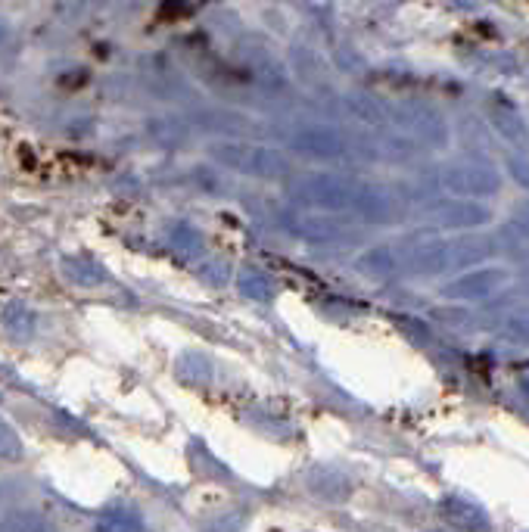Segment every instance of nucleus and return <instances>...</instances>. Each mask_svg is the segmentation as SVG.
Masks as SVG:
<instances>
[{
    "instance_id": "obj_1",
    "label": "nucleus",
    "mask_w": 529,
    "mask_h": 532,
    "mask_svg": "<svg viewBox=\"0 0 529 532\" xmlns=\"http://www.w3.org/2000/svg\"><path fill=\"white\" fill-rule=\"evenodd\" d=\"M293 196L302 206H315L324 212H346V209H358L361 196H365V184H358L352 178L343 175H309L296 181Z\"/></svg>"
},
{
    "instance_id": "obj_2",
    "label": "nucleus",
    "mask_w": 529,
    "mask_h": 532,
    "mask_svg": "<svg viewBox=\"0 0 529 532\" xmlns=\"http://www.w3.org/2000/svg\"><path fill=\"white\" fill-rule=\"evenodd\" d=\"M442 187L449 190L455 200H486L501 190V172L483 156L458 159L442 172Z\"/></svg>"
},
{
    "instance_id": "obj_3",
    "label": "nucleus",
    "mask_w": 529,
    "mask_h": 532,
    "mask_svg": "<svg viewBox=\"0 0 529 532\" xmlns=\"http://www.w3.org/2000/svg\"><path fill=\"white\" fill-rule=\"evenodd\" d=\"M399 271L417 274V277H436L442 271H449V240H442L433 231H417L414 237H408L402 243V249L396 252Z\"/></svg>"
},
{
    "instance_id": "obj_4",
    "label": "nucleus",
    "mask_w": 529,
    "mask_h": 532,
    "mask_svg": "<svg viewBox=\"0 0 529 532\" xmlns=\"http://www.w3.org/2000/svg\"><path fill=\"white\" fill-rule=\"evenodd\" d=\"M212 156L234 168V172L243 175H256V178H277L287 172V162L281 153H274L268 147H256V144H218L212 147Z\"/></svg>"
},
{
    "instance_id": "obj_5",
    "label": "nucleus",
    "mask_w": 529,
    "mask_h": 532,
    "mask_svg": "<svg viewBox=\"0 0 529 532\" xmlns=\"http://www.w3.org/2000/svg\"><path fill=\"white\" fill-rule=\"evenodd\" d=\"M396 122L427 147H445V144H449V125H445V116L427 100H405V103H399L396 106Z\"/></svg>"
},
{
    "instance_id": "obj_6",
    "label": "nucleus",
    "mask_w": 529,
    "mask_h": 532,
    "mask_svg": "<svg viewBox=\"0 0 529 532\" xmlns=\"http://www.w3.org/2000/svg\"><path fill=\"white\" fill-rule=\"evenodd\" d=\"M508 280V271L505 268H473V271H464L458 274L455 280L442 287V296L452 299V302H480V299H489L495 296L501 287H505Z\"/></svg>"
},
{
    "instance_id": "obj_7",
    "label": "nucleus",
    "mask_w": 529,
    "mask_h": 532,
    "mask_svg": "<svg viewBox=\"0 0 529 532\" xmlns=\"http://www.w3.org/2000/svg\"><path fill=\"white\" fill-rule=\"evenodd\" d=\"M293 147L302 156H312V159H343L349 153L346 137L337 128H327V125H309L296 131Z\"/></svg>"
},
{
    "instance_id": "obj_8",
    "label": "nucleus",
    "mask_w": 529,
    "mask_h": 532,
    "mask_svg": "<svg viewBox=\"0 0 529 532\" xmlns=\"http://www.w3.org/2000/svg\"><path fill=\"white\" fill-rule=\"evenodd\" d=\"M433 224H439V228H452V231H480L483 224L492 221V212L489 206L483 203H473V200H449L433 209Z\"/></svg>"
},
{
    "instance_id": "obj_9",
    "label": "nucleus",
    "mask_w": 529,
    "mask_h": 532,
    "mask_svg": "<svg viewBox=\"0 0 529 532\" xmlns=\"http://www.w3.org/2000/svg\"><path fill=\"white\" fill-rule=\"evenodd\" d=\"M439 514L461 532H492V517L480 501L467 495H445L439 501Z\"/></svg>"
},
{
    "instance_id": "obj_10",
    "label": "nucleus",
    "mask_w": 529,
    "mask_h": 532,
    "mask_svg": "<svg viewBox=\"0 0 529 532\" xmlns=\"http://www.w3.org/2000/svg\"><path fill=\"white\" fill-rule=\"evenodd\" d=\"M498 252V243L492 234H483V231H467L455 240H449V262L455 268H470V265H480L489 262Z\"/></svg>"
},
{
    "instance_id": "obj_11",
    "label": "nucleus",
    "mask_w": 529,
    "mask_h": 532,
    "mask_svg": "<svg viewBox=\"0 0 529 532\" xmlns=\"http://www.w3.org/2000/svg\"><path fill=\"white\" fill-rule=\"evenodd\" d=\"M489 125H492V131H495L501 140H508L514 150H526V147H529V125L523 122V116H520V112H517L511 103L495 100V103L489 106Z\"/></svg>"
},
{
    "instance_id": "obj_12",
    "label": "nucleus",
    "mask_w": 529,
    "mask_h": 532,
    "mask_svg": "<svg viewBox=\"0 0 529 532\" xmlns=\"http://www.w3.org/2000/svg\"><path fill=\"white\" fill-rule=\"evenodd\" d=\"M309 489L321 498V501H343L349 495V480L340 470L330 467H318L309 476Z\"/></svg>"
},
{
    "instance_id": "obj_13",
    "label": "nucleus",
    "mask_w": 529,
    "mask_h": 532,
    "mask_svg": "<svg viewBox=\"0 0 529 532\" xmlns=\"http://www.w3.org/2000/svg\"><path fill=\"white\" fill-rule=\"evenodd\" d=\"M94 532H144V520L128 504H116V508L100 514Z\"/></svg>"
},
{
    "instance_id": "obj_14",
    "label": "nucleus",
    "mask_w": 529,
    "mask_h": 532,
    "mask_svg": "<svg viewBox=\"0 0 529 532\" xmlns=\"http://www.w3.org/2000/svg\"><path fill=\"white\" fill-rule=\"evenodd\" d=\"M237 290L253 302H271L277 296V284L259 268H243L237 277Z\"/></svg>"
},
{
    "instance_id": "obj_15",
    "label": "nucleus",
    "mask_w": 529,
    "mask_h": 532,
    "mask_svg": "<svg viewBox=\"0 0 529 532\" xmlns=\"http://www.w3.org/2000/svg\"><path fill=\"white\" fill-rule=\"evenodd\" d=\"M63 271H66V277L72 280V284H78V287H100L103 280H106V271L97 262L85 259V256L63 259Z\"/></svg>"
},
{
    "instance_id": "obj_16",
    "label": "nucleus",
    "mask_w": 529,
    "mask_h": 532,
    "mask_svg": "<svg viewBox=\"0 0 529 532\" xmlns=\"http://www.w3.org/2000/svg\"><path fill=\"white\" fill-rule=\"evenodd\" d=\"M0 321L13 336H29L35 330V312L25 302H10L4 312H0Z\"/></svg>"
},
{
    "instance_id": "obj_17",
    "label": "nucleus",
    "mask_w": 529,
    "mask_h": 532,
    "mask_svg": "<svg viewBox=\"0 0 529 532\" xmlns=\"http://www.w3.org/2000/svg\"><path fill=\"white\" fill-rule=\"evenodd\" d=\"M498 336L511 346H529V308H517L501 321Z\"/></svg>"
},
{
    "instance_id": "obj_18",
    "label": "nucleus",
    "mask_w": 529,
    "mask_h": 532,
    "mask_svg": "<svg viewBox=\"0 0 529 532\" xmlns=\"http://www.w3.org/2000/svg\"><path fill=\"white\" fill-rule=\"evenodd\" d=\"M361 271L371 274V277H396L399 274V262H396V252L393 249H371L365 259H361Z\"/></svg>"
},
{
    "instance_id": "obj_19",
    "label": "nucleus",
    "mask_w": 529,
    "mask_h": 532,
    "mask_svg": "<svg viewBox=\"0 0 529 532\" xmlns=\"http://www.w3.org/2000/svg\"><path fill=\"white\" fill-rule=\"evenodd\" d=\"M169 240L178 252H184V256H200V252L206 249L203 234L197 228H190V224H178V228H172Z\"/></svg>"
},
{
    "instance_id": "obj_20",
    "label": "nucleus",
    "mask_w": 529,
    "mask_h": 532,
    "mask_svg": "<svg viewBox=\"0 0 529 532\" xmlns=\"http://www.w3.org/2000/svg\"><path fill=\"white\" fill-rule=\"evenodd\" d=\"M0 458H4V461H19L22 458V439L4 417H0Z\"/></svg>"
},
{
    "instance_id": "obj_21",
    "label": "nucleus",
    "mask_w": 529,
    "mask_h": 532,
    "mask_svg": "<svg viewBox=\"0 0 529 532\" xmlns=\"http://www.w3.org/2000/svg\"><path fill=\"white\" fill-rule=\"evenodd\" d=\"M505 165H508V175H511L520 187L529 190V147H526V150H511L508 159H505Z\"/></svg>"
},
{
    "instance_id": "obj_22",
    "label": "nucleus",
    "mask_w": 529,
    "mask_h": 532,
    "mask_svg": "<svg viewBox=\"0 0 529 532\" xmlns=\"http://www.w3.org/2000/svg\"><path fill=\"white\" fill-rule=\"evenodd\" d=\"M508 228L523 237L529 243V200H520L514 209H511V221H508Z\"/></svg>"
},
{
    "instance_id": "obj_23",
    "label": "nucleus",
    "mask_w": 529,
    "mask_h": 532,
    "mask_svg": "<svg viewBox=\"0 0 529 532\" xmlns=\"http://www.w3.org/2000/svg\"><path fill=\"white\" fill-rule=\"evenodd\" d=\"M517 287L529 296V262H523L520 271H517Z\"/></svg>"
},
{
    "instance_id": "obj_24",
    "label": "nucleus",
    "mask_w": 529,
    "mask_h": 532,
    "mask_svg": "<svg viewBox=\"0 0 529 532\" xmlns=\"http://www.w3.org/2000/svg\"><path fill=\"white\" fill-rule=\"evenodd\" d=\"M520 389H523V396L529 399V371H526V374L520 377Z\"/></svg>"
},
{
    "instance_id": "obj_25",
    "label": "nucleus",
    "mask_w": 529,
    "mask_h": 532,
    "mask_svg": "<svg viewBox=\"0 0 529 532\" xmlns=\"http://www.w3.org/2000/svg\"><path fill=\"white\" fill-rule=\"evenodd\" d=\"M7 38V25H4V19H0V41Z\"/></svg>"
}]
</instances>
